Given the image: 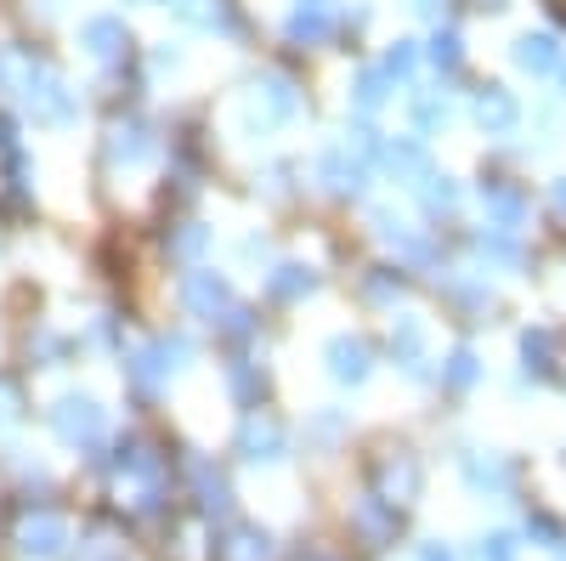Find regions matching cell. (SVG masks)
I'll use <instances>...</instances> for the list:
<instances>
[{
  "label": "cell",
  "mask_w": 566,
  "mask_h": 561,
  "mask_svg": "<svg viewBox=\"0 0 566 561\" xmlns=\"http://www.w3.org/2000/svg\"><path fill=\"white\" fill-rule=\"evenodd\" d=\"M18 419H23V408H18V392H12L7 381H0V432H12Z\"/></svg>",
  "instance_id": "cell-13"
},
{
  "label": "cell",
  "mask_w": 566,
  "mask_h": 561,
  "mask_svg": "<svg viewBox=\"0 0 566 561\" xmlns=\"http://www.w3.org/2000/svg\"><path fill=\"white\" fill-rule=\"evenodd\" d=\"M306 290H312V278H306L301 267H277V278H272V295L295 301V295H306Z\"/></svg>",
  "instance_id": "cell-10"
},
{
  "label": "cell",
  "mask_w": 566,
  "mask_h": 561,
  "mask_svg": "<svg viewBox=\"0 0 566 561\" xmlns=\"http://www.w3.org/2000/svg\"><path fill=\"white\" fill-rule=\"evenodd\" d=\"M23 103H29V114H34L40 125H74V120H80V97H74L57 74H45V69L23 74Z\"/></svg>",
  "instance_id": "cell-1"
},
{
  "label": "cell",
  "mask_w": 566,
  "mask_h": 561,
  "mask_svg": "<svg viewBox=\"0 0 566 561\" xmlns=\"http://www.w3.org/2000/svg\"><path fill=\"white\" fill-rule=\"evenodd\" d=\"M510 555H515L510 533H493V539H482V550H476V561H510Z\"/></svg>",
  "instance_id": "cell-14"
},
{
  "label": "cell",
  "mask_w": 566,
  "mask_h": 561,
  "mask_svg": "<svg viewBox=\"0 0 566 561\" xmlns=\"http://www.w3.org/2000/svg\"><path fill=\"white\" fill-rule=\"evenodd\" d=\"M328 374H335L340 386H363L368 381V346L352 341V335H335L328 341Z\"/></svg>",
  "instance_id": "cell-5"
},
{
  "label": "cell",
  "mask_w": 566,
  "mask_h": 561,
  "mask_svg": "<svg viewBox=\"0 0 566 561\" xmlns=\"http://www.w3.org/2000/svg\"><path fill=\"white\" fill-rule=\"evenodd\" d=\"M80 40H85V52H91V58H114L130 34H125V23H119V18H85Z\"/></svg>",
  "instance_id": "cell-7"
},
{
  "label": "cell",
  "mask_w": 566,
  "mask_h": 561,
  "mask_svg": "<svg viewBox=\"0 0 566 561\" xmlns=\"http://www.w3.org/2000/svg\"><path fill=\"white\" fill-rule=\"evenodd\" d=\"M193 477H199V505L210 510V517H227V510H232V494H227L221 471H210V465H193Z\"/></svg>",
  "instance_id": "cell-9"
},
{
  "label": "cell",
  "mask_w": 566,
  "mask_h": 561,
  "mask_svg": "<svg viewBox=\"0 0 566 561\" xmlns=\"http://www.w3.org/2000/svg\"><path fill=\"white\" fill-rule=\"evenodd\" d=\"M419 561H453V555H448V550H437V544H424V555H419Z\"/></svg>",
  "instance_id": "cell-15"
},
{
  "label": "cell",
  "mask_w": 566,
  "mask_h": 561,
  "mask_svg": "<svg viewBox=\"0 0 566 561\" xmlns=\"http://www.w3.org/2000/svg\"><path fill=\"white\" fill-rule=\"evenodd\" d=\"M63 544H69V522L57 517V510H23V522H18V550L23 555L52 561V555H63Z\"/></svg>",
  "instance_id": "cell-3"
},
{
  "label": "cell",
  "mask_w": 566,
  "mask_h": 561,
  "mask_svg": "<svg viewBox=\"0 0 566 561\" xmlns=\"http://www.w3.org/2000/svg\"><path fill=\"white\" fill-rule=\"evenodd\" d=\"M232 561H272V539L266 533H239V550Z\"/></svg>",
  "instance_id": "cell-12"
},
{
  "label": "cell",
  "mask_w": 566,
  "mask_h": 561,
  "mask_svg": "<svg viewBox=\"0 0 566 561\" xmlns=\"http://www.w3.org/2000/svg\"><path fill=\"white\" fill-rule=\"evenodd\" d=\"M52 432L69 443V448H97L103 443V432H108V419H103V408L91 403V397H63L57 408H52Z\"/></svg>",
  "instance_id": "cell-2"
},
{
  "label": "cell",
  "mask_w": 566,
  "mask_h": 561,
  "mask_svg": "<svg viewBox=\"0 0 566 561\" xmlns=\"http://www.w3.org/2000/svg\"><path fill=\"white\" fill-rule=\"evenodd\" d=\"M108 148H114V159H125V165H142V159L154 154L148 131H142L136 120H130V125H114V131H108Z\"/></svg>",
  "instance_id": "cell-8"
},
{
  "label": "cell",
  "mask_w": 566,
  "mask_h": 561,
  "mask_svg": "<svg viewBox=\"0 0 566 561\" xmlns=\"http://www.w3.org/2000/svg\"><path fill=\"white\" fill-rule=\"evenodd\" d=\"M515 58H522V69H549V63H555V52H549V40H544V34H527Z\"/></svg>",
  "instance_id": "cell-11"
},
{
  "label": "cell",
  "mask_w": 566,
  "mask_h": 561,
  "mask_svg": "<svg viewBox=\"0 0 566 561\" xmlns=\"http://www.w3.org/2000/svg\"><path fill=\"white\" fill-rule=\"evenodd\" d=\"M181 301L193 307L199 318H210V323H216V312H227V301H232V295H227V284H221L216 272H193V278L181 284Z\"/></svg>",
  "instance_id": "cell-6"
},
{
  "label": "cell",
  "mask_w": 566,
  "mask_h": 561,
  "mask_svg": "<svg viewBox=\"0 0 566 561\" xmlns=\"http://www.w3.org/2000/svg\"><path fill=\"white\" fill-rule=\"evenodd\" d=\"M239 454H244V459H255V465H277L283 454H290V437H283L277 419L250 414V419H244V432H239Z\"/></svg>",
  "instance_id": "cell-4"
}]
</instances>
